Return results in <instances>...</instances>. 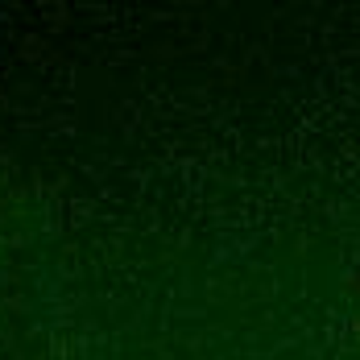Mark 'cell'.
<instances>
[]
</instances>
